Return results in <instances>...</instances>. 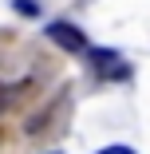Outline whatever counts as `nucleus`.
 Here are the masks:
<instances>
[{"mask_svg": "<svg viewBox=\"0 0 150 154\" xmlns=\"http://www.w3.org/2000/svg\"><path fill=\"white\" fill-rule=\"evenodd\" d=\"M12 8H16L20 16H36V12H40V4H36V0H16Z\"/></svg>", "mask_w": 150, "mask_h": 154, "instance_id": "obj_3", "label": "nucleus"}, {"mask_svg": "<svg viewBox=\"0 0 150 154\" xmlns=\"http://www.w3.org/2000/svg\"><path fill=\"white\" fill-rule=\"evenodd\" d=\"M12 95H16V91H12V87H4V83H0V111L8 107V99H12Z\"/></svg>", "mask_w": 150, "mask_h": 154, "instance_id": "obj_4", "label": "nucleus"}, {"mask_svg": "<svg viewBox=\"0 0 150 154\" xmlns=\"http://www.w3.org/2000/svg\"><path fill=\"white\" fill-rule=\"evenodd\" d=\"M47 40H55L63 51H83L87 48V36L79 32L75 24H63V20H51L47 24Z\"/></svg>", "mask_w": 150, "mask_h": 154, "instance_id": "obj_1", "label": "nucleus"}, {"mask_svg": "<svg viewBox=\"0 0 150 154\" xmlns=\"http://www.w3.org/2000/svg\"><path fill=\"white\" fill-rule=\"evenodd\" d=\"M91 55V63L107 75V79H127V67H123V59H118V51H107V48H91L87 51Z\"/></svg>", "mask_w": 150, "mask_h": 154, "instance_id": "obj_2", "label": "nucleus"}, {"mask_svg": "<svg viewBox=\"0 0 150 154\" xmlns=\"http://www.w3.org/2000/svg\"><path fill=\"white\" fill-rule=\"evenodd\" d=\"M99 154H134V150H130V146H103Z\"/></svg>", "mask_w": 150, "mask_h": 154, "instance_id": "obj_5", "label": "nucleus"}]
</instances>
